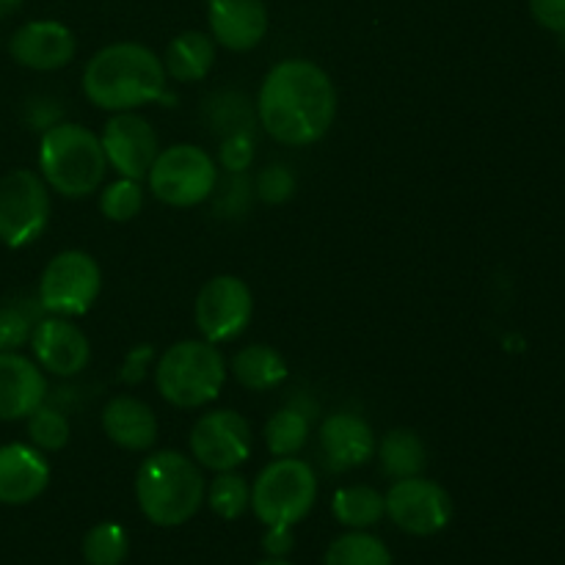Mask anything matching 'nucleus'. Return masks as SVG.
I'll return each mask as SVG.
<instances>
[{
  "label": "nucleus",
  "instance_id": "f257e3e1",
  "mask_svg": "<svg viewBox=\"0 0 565 565\" xmlns=\"http://www.w3.org/2000/svg\"><path fill=\"white\" fill-rule=\"evenodd\" d=\"M259 125L285 147H312L331 130L337 88L329 72L307 58L270 66L257 97Z\"/></svg>",
  "mask_w": 565,
  "mask_h": 565
},
{
  "label": "nucleus",
  "instance_id": "f03ea898",
  "mask_svg": "<svg viewBox=\"0 0 565 565\" xmlns=\"http://www.w3.org/2000/svg\"><path fill=\"white\" fill-rule=\"evenodd\" d=\"M166 86L169 75L163 58L138 42L105 44L83 70V94L94 108L108 114L136 110L149 103H174Z\"/></svg>",
  "mask_w": 565,
  "mask_h": 565
},
{
  "label": "nucleus",
  "instance_id": "7ed1b4c3",
  "mask_svg": "<svg viewBox=\"0 0 565 565\" xmlns=\"http://www.w3.org/2000/svg\"><path fill=\"white\" fill-rule=\"evenodd\" d=\"M204 475L193 458L177 450H158L143 458L136 472V502L154 527L191 522L204 502Z\"/></svg>",
  "mask_w": 565,
  "mask_h": 565
},
{
  "label": "nucleus",
  "instance_id": "20e7f679",
  "mask_svg": "<svg viewBox=\"0 0 565 565\" xmlns=\"http://www.w3.org/2000/svg\"><path fill=\"white\" fill-rule=\"evenodd\" d=\"M108 160L97 132L75 121H55L39 138V174L64 199H86L105 182Z\"/></svg>",
  "mask_w": 565,
  "mask_h": 565
},
{
  "label": "nucleus",
  "instance_id": "39448f33",
  "mask_svg": "<svg viewBox=\"0 0 565 565\" xmlns=\"http://www.w3.org/2000/svg\"><path fill=\"white\" fill-rule=\"evenodd\" d=\"M224 356L207 340H180L166 348L154 367V386L174 408L210 406L226 384Z\"/></svg>",
  "mask_w": 565,
  "mask_h": 565
},
{
  "label": "nucleus",
  "instance_id": "423d86ee",
  "mask_svg": "<svg viewBox=\"0 0 565 565\" xmlns=\"http://www.w3.org/2000/svg\"><path fill=\"white\" fill-rule=\"evenodd\" d=\"M318 500V475L301 458H276L252 486V511L265 527L298 524Z\"/></svg>",
  "mask_w": 565,
  "mask_h": 565
},
{
  "label": "nucleus",
  "instance_id": "0eeeda50",
  "mask_svg": "<svg viewBox=\"0 0 565 565\" xmlns=\"http://www.w3.org/2000/svg\"><path fill=\"white\" fill-rule=\"evenodd\" d=\"M147 180L158 202L185 210L213 196L218 185V166L207 149L196 143H174L160 149Z\"/></svg>",
  "mask_w": 565,
  "mask_h": 565
},
{
  "label": "nucleus",
  "instance_id": "6e6552de",
  "mask_svg": "<svg viewBox=\"0 0 565 565\" xmlns=\"http://www.w3.org/2000/svg\"><path fill=\"white\" fill-rule=\"evenodd\" d=\"M103 292V270L88 252L70 248L44 265L39 279V303L47 315L81 318L97 303Z\"/></svg>",
  "mask_w": 565,
  "mask_h": 565
},
{
  "label": "nucleus",
  "instance_id": "1a4fd4ad",
  "mask_svg": "<svg viewBox=\"0 0 565 565\" xmlns=\"http://www.w3.org/2000/svg\"><path fill=\"white\" fill-rule=\"evenodd\" d=\"M50 224V188L42 174L14 169L0 177V243L25 248L44 235Z\"/></svg>",
  "mask_w": 565,
  "mask_h": 565
},
{
  "label": "nucleus",
  "instance_id": "9d476101",
  "mask_svg": "<svg viewBox=\"0 0 565 565\" xmlns=\"http://www.w3.org/2000/svg\"><path fill=\"white\" fill-rule=\"evenodd\" d=\"M254 315V296L243 279L232 274L204 281L193 303V320L202 340L221 345L232 342L248 329Z\"/></svg>",
  "mask_w": 565,
  "mask_h": 565
},
{
  "label": "nucleus",
  "instance_id": "9b49d317",
  "mask_svg": "<svg viewBox=\"0 0 565 565\" xmlns=\"http://www.w3.org/2000/svg\"><path fill=\"white\" fill-rule=\"evenodd\" d=\"M188 445L199 467L210 472H235L252 458L254 430L243 414L232 408H215L196 419Z\"/></svg>",
  "mask_w": 565,
  "mask_h": 565
},
{
  "label": "nucleus",
  "instance_id": "f8f14e48",
  "mask_svg": "<svg viewBox=\"0 0 565 565\" xmlns=\"http://www.w3.org/2000/svg\"><path fill=\"white\" fill-rule=\"evenodd\" d=\"M386 516L392 519L395 527H401L408 535H436L452 522V497L447 494L445 486L436 480L414 475L392 483V489L384 494Z\"/></svg>",
  "mask_w": 565,
  "mask_h": 565
},
{
  "label": "nucleus",
  "instance_id": "ddd939ff",
  "mask_svg": "<svg viewBox=\"0 0 565 565\" xmlns=\"http://www.w3.org/2000/svg\"><path fill=\"white\" fill-rule=\"evenodd\" d=\"M99 143H103L110 169L130 180H143L160 152L158 132L149 125V119H143L136 110H121L110 116L99 132Z\"/></svg>",
  "mask_w": 565,
  "mask_h": 565
},
{
  "label": "nucleus",
  "instance_id": "4468645a",
  "mask_svg": "<svg viewBox=\"0 0 565 565\" xmlns=\"http://www.w3.org/2000/svg\"><path fill=\"white\" fill-rule=\"evenodd\" d=\"M28 345H31L33 362L44 373L58 375V379H75L88 367V359H92L88 337L83 334L81 326L72 323V318H61V315H47L39 320Z\"/></svg>",
  "mask_w": 565,
  "mask_h": 565
},
{
  "label": "nucleus",
  "instance_id": "2eb2a0df",
  "mask_svg": "<svg viewBox=\"0 0 565 565\" xmlns=\"http://www.w3.org/2000/svg\"><path fill=\"white\" fill-rule=\"evenodd\" d=\"M75 53V33L58 20H31L17 28L9 39L11 58L33 72L64 70L72 64Z\"/></svg>",
  "mask_w": 565,
  "mask_h": 565
},
{
  "label": "nucleus",
  "instance_id": "dca6fc26",
  "mask_svg": "<svg viewBox=\"0 0 565 565\" xmlns=\"http://www.w3.org/2000/svg\"><path fill=\"white\" fill-rule=\"evenodd\" d=\"M207 28L215 44L248 53L268 33V9L263 0H207Z\"/></svg>",
  "mask_w": 565,
  "mask_h": 565
},
{
  "label": "nucleus",
  "instance_id": "f3484780",
  "mask_svg": "<svg viewBox=\"0 0 565 565\" xmlns=\"http://www.w3.org/2000/svg\"><path fill=\"white\" fill-rule=\"evenodd\" d=\"M47 397V379L33 359L0 351V423L28 419Z\"/></svg>",
  "mask_w": 565,
  "mask_h": 565
},
{
  "label": "nucleus",
  "instance_id": "a211bd4d",
  "mask_svg": "<svg viewBox=\"0 0 565 565\" xmlns=\"http://www.w3.org/2000/svg\"><path fill=\"white\" fill-rule=\"evenodd\" d=\"M50 486V463L33 445H0V505H28Z\"/></svg>",
  "mask_w": 565,
  "mask_h": 565
},
{
  "label": "nucleus",
  "instance_id": "6ab92c4d",
  "mask_svg": "<svg viewBox=\"0 0 565 565\" xmlns=\"http://www.w3.org/2000/svg\"><path fill=\"white\" fill-rule=\"evenodd\" d=\"M320 447L331 472H348L367 463L375 452L373 428L364 417L351 412H337L320 425Z\"/></svg>",
  "mask_w": 565,
  "mask_h": 565
},
{
  "label": "nucleus",
  "instance_id": "aec40b11",
  "mask_svg": "<svg viewBox=\"0 0 565 565\" xmlns=\"http://www.w3.org/2000/svg\"><path fill=\"white\" fill-rule=\"evenodd\" d=\"M103 423L105 436L114 441L116 447L130 452H147L152 450L158 441V417L143 403L141 397L132 395H116L105 403L103 408Z\"/></svg>",
  "mask_w": 565,
  "mask_h": 565
},
{
  "label": "nucleus",
  "instance_id": "412c9836",
  "mask_svg": "<svg viewBox=\"0 0 565 565\" xmlns=\"http://www.w3.org/2000/svg\"><path fill=\"white\" fill-rule=\"evenodd\" d=\"M166 75L177 83H199L215 66V39L204 31H182L163 55Z\"/></svg>",
  "mask_w": 565,
  "mask_h": 565
},
{
  "label": "nucleus",
  "instance_id": "4be33fe9",
  "mask_svg": "<svg viewBox=\"0 0 565 565\" xmlns=\"http://www.w3.org/2000/svg\"><path fill=\"white\" fill-rule=\"evenodd\" d=\"M230 373L243 390L270 392L287 379V362L276 348L246 345L232 356Z\"/></svg>",
  "mask_w": 565,
  "mask_h": 565
},
{
  "label": "nucleus",
  "instance_id": "5701e85b",
  "mask_svg": "<svg viewBox=\"0 0 565 565\" xmlns=\"http://www.w3.org/2000/svg\"><path fill=\"white\" fill-rule=\"evenodd\" d=\"M379 463L386 478H414V475H423L425 467H428V450H425V441L414 430L395 428L381 439Z\"/></svg>",
  "mask_w": 565,
  "mask_h": 565
},
{
  "label": "nucleus",
  "instance_id": "b1692460",
  "mask_svg": "<svg viewBox=\"0 0 565 565\" xmlns=\"http://www.w3.org/2000/svg\"><path fill=\"white\" fill-rule=\"evenodd\" d=\"M331 513L348 530H370L386 516V500L370 486H348L331 500Z\"/></svg>",
  "mask_w": 565,
  "mask_h": 565
},
{
  "label": "nucleus",
  "instance_id": "393cba45",
  "mask_svg": "<svg viewBox=\"0 0 565 565\" xmlns=\"http://www.w3.org/2000/svg\"><path fill=\"white\" fill-rule=\"evenodd\" d=\"M263 439L274 458L298 456L309 441V417L301 408H279V412L265 423Z\"/></svg>",
  "mask_w": 565,
  "mask_h": 565
},
{
  "label": "nucleus",
  "instance_id": "a878e982",
  "mask_svg": "<svg viewBox=\"0 0 565 565\" xmlns=\"http://www.w3.org/2000/svg\"><path fill=\"white\" fill-rule=\"evenodd\" d=\"M323 565H392V552L367 530H351L326 550Z\"/></svg>",
  "mask_w": 565,
  "mask_h": 565
},
{
  "label": "nucleus",
  "instance_id": "bb28decb",
  "mask_svg": "<svg viewBox=\"0 0 565 565\" xmlns=\"http://www.w3.org/2000/svg\"><path fill=\"white\" fill-rule=\"evenodd\" d=\"M204 502L215 516L235 522L252 508V486L237 472H215V480L204 491Z\"/></svg>",
  "mask_w": 565,
  "mask_h": 565
},
{
  "label": "nucleus",
  "instance_id": "cd10ccee",
  "mask_svg": "<svg viewBox=\"0 0 565 565\" xmlns=\"http://www.w3.org/2000/svg\"><path fill=\"white\" fill-rule=\"evenodd\" d=\"M42 303L39 298L33 301H6L0 303V351H17L28 345L33 334V326L42 320Z\"/></svg>",
  "mask_w": 565,
  "mask_h": 565
},
{
  "label": "nucleus",
  "instance_id": "c85d7f7f",
  "mask_svg": "<svg viewBox=\"0 0 565 565\" xmlns=\"http://www.w3.org/2000/svg\"><path fill=\"white\" fill-rule=\"evenodd\" d=\"M130 552V539L127 530L116 522L94 524L83 535V557L88 565H121Z\"/></svg>",
  "mask_w": 565,
  "mask_h": 565
},
{
  "label": "nucleus",
  "instance_id": "c756f323",
  "mask_svg": "<svg viewBox=\"0 0 565 565\" xmlns=\"http://www.w3.org/2000/svg\"><path fill=\"white\" fill-rule=\"evenodd\" d=\"M143 202H147V193H143L141 180H130V177H119L99 191V213L114 224H127L141 215Z\"/></svg>",
  "mask_w": 565,
  "mask_h": 565
},
{
  "label": "nucleus",
  "instance_id": "7c9ffc66",
  "mask_svg": "<svg viewBox=\"0 0 565 565\" xmlns=\"http://www.w3.org/2000/svg\"><path fill=\"white\" fill-rule=\"evenodd\" d=\"M70 419L58 412V408L50 406H39L36 412L28 417V439L36 450L42 452H58L70 445Z\"/></svg>",
  "mask_w": 565,
  "mask_h": 565
},
{
  "label": "nucleus",
  "instance_id": "2f4dec72",
  "mask_svg": "<svg viewBox=\"0 0 565 565\" xmlns=\"http://www.w3.org/2000/svg\"><path fill=\"white\" fill-rule=\"evenodd\" d=\"M296 188H298L296 174H292V171L281 163L265 166L257 177V196L263 199L265 204L290 202L292 193H296Z\"/></svg>",
  "mask_w": 565,
  "mask_h": 565
},
{
  "label": "nucleus",
  "instance_id": "473e14b6",
  "mask_svg": "<svg viewBox=\"0 0 565 565\" xmlns=\"http://www.w3.org/2000/svg\"><path fill=\"white\" fill-rule=\"evenodd\" d=\"M218 163L224 166L230 174H243V171L252 169L254 163V141L248 132H232L230 138L221 141L218 149Z\"/></svg>",
  "mask_w": 565,
  "mask_h": 565
},
{
  "label": "nucleus",
  "instance_id": "72a5a7b5",
  "mask_svg": "<svg viewBox=\"0 0 565 565\" xmlns=\"http://www.w3.org/2000/svg\"><path fill=\"white\" fill-rule=\"evenodd\" d=\"M530 14L541 28L565 36V0H530Z\"/></svg>",
  "mask_w": 565,
  "mask_h": 565
},
{
  "label": "nucleus",
  "instance_id": "f704fd0d",
  "mask_svg": "<svg viewBox=\"0 0 565 565\" xmlns=\"http://www.w3.org/2000/svg\"><path fill=\"white\" fill-rule=\"evenodd\" d=\"M263 550L268 557L290 555V552L296 550V535H292V527H287V524H274V527L265 530Z\"/></svg>",
  "mask_w": 565,
  "mask_h": 565
},
{
  "label": "nucleus",
  "instance_id": "c9c22d12",
  "mask_svg": "<svg viewBox=\"0 0 565 565\" xmlns=\"http://www.w3.org/2000/svg\"><path fill=\"white\" fill-rule=\"evenodd\" d=\"M152 345H138L132 348L130 353H127L125 359V367H121V375L119 379L125 381V384H138V381L147 375V367L149 362H152Z\"/></svg>",
  "mask_w": 565,
  "mask_h": 565
},
{
  "label": "nucleus",
  "instance_id": "e433bc0d",
  "mask_svg": "<svg viewBox=\"0 0 565 565\" xmlns=\"http://www.w3.org/2000/svg\"><path fill=\"white\" fill-rule=\"evenodd\" d=\"M20 6H22V0H0V20H6V17L14 14Z\"/></svg>",
  "mask_w": 565,
  "mask_h": 565
},
{
  "label": "nucleus",
  "instance_id": "4c0bfd02",
  "mask_svg": "<svg viewBox=\"0 0 565 565\" xmlns=\"http://www.w3.org/2000/svg\"><path fill=\"white\" fill-rule=\"evenodd\" d=\"M257 565H292V563H287L285 557H268V561H263V563H257Z\"/></svg>",
  "mask_w": 565,
  "mask_h": 565
}]
</instances>
